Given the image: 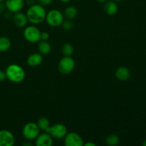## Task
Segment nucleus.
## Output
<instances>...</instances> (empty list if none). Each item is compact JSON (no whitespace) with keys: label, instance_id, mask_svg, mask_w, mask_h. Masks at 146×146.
<instances>
[{"label":"nucleus","instance_id":"obj_13","mask_svg":"<svg viewBox=\"0 0 146 146\" xmlns=\"http://www.w3.org/2000/svg\"><path fill=\"white\" fill-rule=\"evenodd\" d=\"M104 9L106 14L109 16H113L118 11V4L113 0H108L104 2Z\"/></svg>","mask_w":146,"mask_h":146},{"label":"nucleus","instance_id":"obj_8","mask_svg":"<svg viewBox=\"0 0 146 146\" xmlns=\"http://www.w3.org/2000/svg\"><path fill=\"white\" fill-rule=\"evenodd\" d=\"M84 144V140L77 133H67L64 137V145L66 146H83Z\"/></svg>","mask_w":146,"mask_h":146},{"label":"nucleus","instance_id":"obj_19","mask_svg":"<svg viewBox=\"0 0 146 146\" xmlns=\"http://www.w3.org/2000/svg\"><path fill=\"white\" fill-rule=\"evenodd\" d=\"M37 125H38V128H39L40 131H43L45 132L47 130V128L50 126V121L46 117H41L37 121Z\"/></svg>","mask_w":146,"mask_h":146},{"label":"nucleus","instance_id":"obj_6","mask_svg":"<svg viewBox=\"0 0 146 146\" xmlns=\"http://www.w3.org/2000/svg\"><path fill=\"white\" fill-rule=\"evenodd\" d=\"M45 132L49 133L53 137V138L61 139V138H64L67 134L68 129L64 124L56 123L53 125H50Z\"/></svg>","mask_w":146,"mask_h":146},{"label":"nucleus","instance_id":"obj_16","mask_svg":"<svg viewBox=\"0 0 146 146\" xmlns=\"http://www.w3.org/2000/svg\"><path fill=\"white\" fill-rule=\"evenodd\" d=\"M38 44V51L42 55H48L51 51V46L47 41L40 40Z\"/></svg>","mask_w":146,"mask_h":146},{"label":"nucleus","instance_id":"obj_24","mask_svg":"<svg viewBox=\"0 0 146 146\" xmlns=\"http://www.w3.org/2000/svg\"><path fill=\"white\" fill-rule=\"evenodd\" d=\"M49 37L50 35L48 32H46V31L41 32V36H40L41 40H42V41H48L49 39Z\"/></svg>","mask_w":146,"mask_h":146},{"label":"nucleus","instance_id":"obj_26","mask_svg":"<svg viewBox=\"0 0 146 146\" xmlns=\"http://www.w3.org/2000/svg\"><path fill=\"white\" fill-rule=\"evenodd\" d=\"M7 7H6L4 1H0V13L5 12Z\"/></svg>","mask_w":146,"mask_h":146},{"label":"nucleus","instance_id":"obj_3","mask_svg":"<svg viewBox=\"0 0 146 146\" xmlns=\"http://www.w3.org/2000/svg\"><path fill=\"white\" fill-rule=\"evenodd\" d=\"M45 20L47 24L52 27H60L64 20V14L58 9H52L46 13Z\"/></svg>","mask_w":146,"mask_h":146},{"label":"nucleus","instance_id":"obj_33","mask_svg":"<svg viewBox=\"0 0 146 146\" xmlns=\"http://www.w3.org/2000/svg\"><path fill=\"white\" fill-rule=\"evenodd\" d=\"M143 145L144 146H146V139L145 140V141H144V142H143Z\"/></svg>","mask_w":146,"mask_h":146},{"label":"nucleus","instance_id":"obj_4","mask_svg":"<svg viewBox=\"0 0 146 146\" xmlns=\"http://www.w3.org/2000/svg\"><path fill=\"white\" fill-rule=\"evenodd\" d=\"M40 129L36 123L29 122L24 125L22 128V135L26 140H35L39 135Z\"/></svg>","mask_w":146,"mask_h":146},{"label":"nucleus","instance_id":"obj_28","mask_svg":"<svg viewBox=\"0 0 146 146\" xmlns=\"http://www.w3.org/2000/svg\"><path fill=\"white\" fill-rule=\"evenodd\" d=\"M84 145H85V146H96V144L94 143L87 142V143H84Z\"/></svg>","mask_w":146,"mask_h":146},{"label":"nucleus","instance_id":"obj_15","mask_svg":"<svg viewBox=\"0 0 146 146\" xmlns=\"http://www.w3.org/2000/svg\"><path fill=\"white\" fill-rule=\"evenodd\" d=\"M115 76L117 79L121 81H127L131 77V71L128 68L125 66H121L115 71Z\"/></svg>","mask_w":146,"mask_h":146},{"label":"nucleus","instance_id":"obj_34","mask_svg":"<svg viewBox=\"0 0 146 146\" xmlns=\"http://www.w3.org/2000/svg\"><path fill=\"white\" fill-rule=\"evenodd\" d=\"M6 0H0V1H5Z\"/></svg>","mask_w":146,"mask_h":146},{"label":"nucleus","instance_id":"obj_11","mask_svg":"<svg viewBox=\"0 0 146 146\" xmlns=\"http://www.w3.org/2000/svg\"><path fill=\"white\" fill-rule=\"evenodd\" d=\"M53 144V137L48 133H39L35 139V145L36 146H51Z\"/></svg>","mask_w":146,"mask_h":146},{"label":"nucleus","instance_id":"obj_23","mask_svg":"<svg viewBox=\"0 0 146 146\" xmlns=\"http://www.w3.org/2000/svg\"><path fill=\"white\" fill-rule=\"evenodd\" d=\"M38 4L43 7H47L52 3L53 0H36Z\"/></svg>","mask_w":146,"mask_h":146},{"label":"nucleus","instance_id":"obj_17","mask_svg":"<svg viewBox=\"0 0 146 146\" xmlns=\"http://www.w3.org/2000/svg\"><path fill=\"white\" fill-rule=\"evenodd\" d=\"M64 17L66 19L72 20L76 17L78 14V9L74 6H68L65 9L64 11Z\"/></svg>","mask_w":146,"mask_h":146},{"label":"nucleus","instance_id":"obj_21","mask_svg":"<svg viewBox=\"0 0 146 146\" xmlns=\"http://www.w3.org/2000/svg\"><path fill=\"white\" fill-rule=\"evenodd\" d=\"M74 46L69 43L64 44L61 48V53L64 56H71V55L74 54Z\"/></svg>","mask_w":146,"mask_h":146},{"label":"nucleus","instance_id":"obj_2","mask_svg":"<svg viewBox=\"0 0 146 146\" xmlns=\"http://www.w3.org/2000/svg\"><path fill=\"white\" fill-rule=\"evenodd\" d=\"M5 73L7 79L12 83H20L25 78V71L18 64H9L6 68Z\"/></svg>","mask_w":146,"mask_h":146},{"label":"nucleus","instance_id":"obj_18","mask_svg":"<svg viewBox=\"0 0 146 146\" xmlns=\"http://www.w3.org/2000/svg\"><path fill=\"white\" fill-rule=\"evenodd\" d=\"M11 42L7 36H0V52H5L10 48Z\"/></svg>","mask_w":146,"mask_h":146},{"label":"nucleus","instance_id":"obj_31","mask_svg":"<svg viewBox=\"0 0 146 146\" xmlns=\"http://www.w3.org/2000/svg\"><path fill=\"white\" fill-rule=\"evenodd\" d=\"M24 146H27V145H31V143H29L26 142V143H24Z\"/></svg>","mask_w":146,"mask_h":146},{"label":"nucleus","instance_id":"obj_25","mask_svg":"<svg viewBox=\"0 0 146 146\" xmlns=\"http://www.w3.org/2000/svg\"><path fill=\"white\" fill-rule=\"evenodd\" d=\"M5 79H7V76H6L5 71L0 70V82H2Z\"/></svg>","mask_w":146,"mask_h":146},{"label":"nucleus","instance_id":"obj_1","mask_svg":"<svg viewBox=\"0 0 146 146\" xmlns=\"http://www.w3.org/2000/svg\"><path fill=\"white\" fill-rule=\"evenodd\" d=\"M46 16V11L44 7L38 4H34V5L30 6L27 11L28 21L35 25L41 24L45 20Z\"/></svg>","mask_w":146,"mask_h":146},{"label":"nucleus","instance_id":"obj_30","mask_svg":"<svg viewBox=\"0 0 146 146\" xmlns=\"http://www.w3.org/2000/svg\"><path fill=\"white\" fill-rule=\"evenodd\" d=\"M97 1H98V2H101V3H104L105 1H108V0H96Z\"/></svg>","mask_w":146,"mask_h":146},{"label":"nucleus","instance_id":"obj_10","mask_svg":"<svg viewBox=\"0 0 146 146\" xmlns=\"http://www.w3.org/2000/svg\"><path fill=\"white\" fill-rule=\"evenodd\" d=\"M4 3L7 9L11 13L21 11L24 6V0H6Z\"/></svg>","mask_w":146,"mask_h":146},{"label":"nucleus","instance_id":"obj_20","mask_svg":"<svg viewBox=\"0 0 146 146\" xmlns=\"http://www.w3.org/2000/svg\"><path fill=\"white\" fill-rule=\"evenodd\" d=\"M106 143L109 146H115L120 143V138L115 134H111L106 138Z\"/></svg>","mask_w":146,"mask_h":146},{"label":"nucleus","instance_id":"obj_27","mask_svg":"<svg viewBox=\"0 0 146 146\" xmlns=\"http://www.w3.org/2000/svg\"><path fill=\"white\" fill-rule=\"evenodd\" d=\"M36 0H24V4H27L28 6H32L34 4H36Z\"/></svg>","mask_w":146,"mask_h":146},{"label":"nucleus","instance_id":"obj_22","mask_svg":"<svg viewBox=\"0 0 146 146\" xmlns=\"http://www.w3.org/2000/svg\"><path fill=\"white\" fill-rule=\"evenodd\" d=\"M61 26L62 27L63 29H64L65 31H71L74 27V24L70 19H66L64 20Z\"/></svg>","mask_w":146,"mask_h":146},{"label":"nucleus","instance_id":"obj_7","mask_svg":"<svg viewBox=\"0 0 146 146\" xmlns=\"http://www.w3.org/2000/svg\"><path fill=\"white\" fill-rule=\"evenodd\" d=\"M23 35L26 41L29 43H38L41 40V31L34 26H29L26 27Z\"/></svg>","mask_w":146,"mask_h":146},{"label":"nucleus","instance_id":"obj_12","mask_svg":"<svg viewBox=\"0 0 146 146\" xmlns=\"http://www.w3.org/2000/svg\"><path fill=\"white\" fill-rule=\"evenodd\" d=\"M12 19L14 24L17 27H19V28L26 27L27 24V22L29 21L27 17V14H24L22 12H20V11L14 13V14L12 17Z\"/></svg>","mask_w":146,"mask_h":146},{"label":"nucleus","instance_id":"obj_5","mask_svg":"<svg viewBox=\"0 0 146 146\" xmlns=\"http://www.w3.org/2000/svg\"><path fill=\"white\" fill-rule=\"evenodd\" d=\"M75 61L71 56H64L58 64V70L61 74L66 75L72 72L75 68Z\"/></svg>","mask_w":146,"mask_h":146},{"label":"nucleus","instance_id":"obj_29","mask_svg":"<svg viewBox=\"0 0 146 146\" xmlns=\"http://www.w3.org/2000/svg\"><path fill=\"white\" fill-rule=\"evenodd\" d=\"M60 1H61V2L63 3H68L69 2V1H71V0H59Z\"/></svg>","mask_w":146,"mask_h":146},{"label":"nucleus","instance_id":"obj_9","mask_svg":"<svg viewBox=\"0 0 146 146\" xmlns=\"http://www.w3.org/2000/svg\"><path fill=\"white\" fill-rule=\"evenodd\" d=\"M15 143V138L11 132L7 130L0 131V146H12Z\"/></svg>","mask_w":146,"mask_h":146},{"label":"nucleus","instance_id":"obj_32","mask_svg":"<svg viewBox=\"0 0 146 146\" xmlns=\"http://www.w3.org/2000/svg\"><path fill=\"white\" fill-rule=\"evenodd\" d=\"M113 1H115V2H116V3H119V2H121V1H123V0H113Z\"/></svg>","mask_w":146,"mask_h":146},{"label":"nucleus","instance_id":"obj_14","mask_svg":"<svg viewBox=\"0 0 146 146\" xmlns=\"http://www.w3.org/2000/svg\"><path fill=\"white\" fill-rule=\"evenodd\" d=\"M43 61L42 54L40 53H34L29 56L27 62L29 66L36 67L41 64Z\"/></svg>","mask_w":146,"mask_h":146}]
</instances>
